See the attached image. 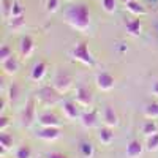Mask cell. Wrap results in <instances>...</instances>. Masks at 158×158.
<instances>
[{
  "label": "cell",
  "instance_id": "obj_1",
  "mask_svg": "<svg viewBox=\"0 0 158 158\" xmlns=\"http://www.w3.org/2000/svg\"><path fill=\"white\" fill-rule=\"evenodd\" d=\"M65 18H67V22L71 27L79 30V32H85L90 27V13H89V8L82 3L70 6L67 10Z\"/></svg>",
  "mask_w": 158,
  "mask_h": 158
},
{
  "label": "cell",
  "instance_id": "obj_2",
  "mask_svg": "<svg viewBox=\"0 0 158 158\" xmlns=\"http://www.w3.org/2000/svg\"><path fill=\"white\" fill-rule=\"evenodd\" d=\"M71 54H73V57H74L76 60H79V62L84 63V65H89V67H94V65H95V59L92 57L90 51H89V48H87V43H84V41L77 43V44L74 46V49H73Z\"/></svg>",
  "mask_w": 158,
  "mask_h": 158
},
{
  "label": "cell",
  "instance_id": "obj_3",
  "mask_svg": "<svg viewBox=\"0 0 158 158\" xmlns=\"http://www.w3.org/2000/svg\"><path fill=\"white\" fill-rule=\"evenodd\" d=\"M59 94L60 92L56 87H43V89H40L38 97L48 104H54V103L59 101Z\"/></svg>",
  "mask_w": 158,
  "mask_h": 158
},
{
  "label": "cell",
  "instance_id": "obj_4",
  "mask_svg": "<svg viewBox=\"0 0 158 158\" xmlns=\"http://www.w3.org/2000/svg\"><path fill=\"white\" fill-rule=\"evenodd\" d=\"M70 85H71V76L65 71H59L56 74V79H54V87L60 94H63V92H67L70 89Z\"/></svg>",
  "mask_w": 158,
  "mask_h": 158
},
{
  "label": "cell",
  "instance_id": "obj_5",
  "mask_svg": "<svg viewBox=\"0 0 158 158\" xmlns=\"http://www.w3.org/2000/svg\"><path fill=\"white\" fill-rule=\"evenodd\" d=\"M97 85L100 90H104V92H108L114 87V77L106 73V71H101L97 74Z\"/></svg>",
  "mask_w": 158,
  "mask_h": 158
},
{
  "label": "cell",
  "instance_id": "obj_6",
  "mask_svg": "<svg viewBox=\"0 0 158 158\" xmlns=\"http://www.w3.org/2000/svg\"><path fill=\"white\" fill-rule=\"evenodd\" d=\"M36 136L43 141H54L60 136V130H59V127H43L36 133Z\"/></svg>",
  "mask_w": 158,
  "mask_h": 158
},
{
  "label": "cell",
  "instance_id": "obj_7",
  "mask_svg": "<svg viewBox=\"0 0 158 158\" xmlns=\"http://www.w3.org/2000/svg\"><path fill=\"white\" fill-rule=\"evenodd\" d=\"M33 118H35V100L30 98L25 104V109L22 112V123L25 127H30L33 123Z\"/></svg>",
  "mask_w": 158,
  "mask_h": 158
},
{
  "label": "cell",
  "instance_id": "obj_8",
  "mask_svg": "<svg viewBox=\"0 0 158 158\" xmlns=\"http://www.w3.org/2000/svg\"><path fill=\"white\" fill-rule=\"evenodd\" d=\"M142 153V144L138 139H131L127 146V156L128 158H138Z\"/></svg>",
  "mask_w": 158,
  "mask_h": 158
},
{
  "label": "cell",
  "instance_id": "obj_9",
  "mask_svg": "<svg viewBox=\"0 0 158 158\" xmlns=\"http://www.w3.org/2000/svg\"><path fill=\"white\" fill-rule=\"evenodd\" d=\"M76 100L82 106H89V104H92V92L85 87H79L76 92Z\"/></svg>",
  "mask_w": 158,
  "mask_h": 158
},
{
  "label": "cell",
  "instance_id": "obj_10",
  "mask_svg": "<svg viewBox=\"0 0 158 158\" xmlns=\"http://www.w3.org/2000/svg\"><path fill=\"white\" fill-rule=\"evenodd\" d=\"M40 123H41L43 127H59L60 122H59V118L56 114H51V112H44L40 115Z\"/></svg>",
  "mask_w": 158,
  "mask_h": 158
},
{
  "label": "cell",
  "instance_id": "obj_11",
  "mask_svg": "<svg viewBox=\"0 0 158 158\" xmlns=\"http://www.w3.org/2000/svg\"><path fill=\"white\" fill-rule=\"evenodd\" d=\"M46 74V63L44 62H38L33 65L32 68V73H30V77L33 79V81H41V79L44 77Z\"/></svg>",
  "mask_w": 158,
  "mask_h": 158
},
{
  "label": "cell",
  "instance_id": "obj_12",
  "mask_svg": "<svg viewBox=\"0 0 158 158\" xmlns=\"http://www.w3.org/2000/svg\"><path fill=\"white\" fill-rule=\"evenodd\" d=\"M103 117H104V122H106L108 127H115L118 123V117H117V114H115L112 106H106V108H104Z\"/></svg>",
  "mask_w": 158,
  "mask_h": 158
},
{
  "label": "cell",
  "instance_id": "obj_13",
  "mask_svg": "<svg viewBox=\"0 0 158 158\" xmlns=\"http://www.w3.org/2000/svg\"><path fill=\"white\" fill-rule=\"evenodd\" d=\"M127 32L131 35V36H138L142 30V21L141 19H133V21H128L127 25H125Z\"/></svg>",
  "mask_w": 158,
  "mask_h": 158
},
{
  "label": "cell",
  "instance_id": "obj_14",
  "mask_svg": "<svg viewBox=\"0 0 158 158\" xmlns=\"http://www.w3.org/2000/svg\"><path fill=\"white\" fill-rule=\"evenodd\" d=\"M33 40L30 38V36H24L22 40H21V54L24 56V57H29L32 52H33Z\"/></svg>",
  "mask_w": 158,
  "mask_h": 158
},
{
  "label": "cell",
  "instance_id": "obj_15",
  "mask_svg": "<svg viewBox=\"0 0 158 158\" xmlns=\"http://www.w3.org/2000/svg\"><path fill=\"white\" fill-rule=\"evenodd\" d=\"M62 109H63V114L68 118H76L79 115V109L76 106V103H73V101H65Z\"/></svg>",
  "mask_w": 158,
  "mask_h": 158
},
{
  "label": "cell",
  "instance_id": "obj_16",
  "mask_svg": "<svg viewBox=\"0 0 158 158\" xmlns=\"http://www.w3.org/2000/svg\"><path fill=\"white\" fill-rule=\"evenodd\" d=\"M2 65H3L5 73H8V74H13V73H16L19 70V63H18V59L15 56H11L10 59H6L5 62H2Z\"/></svg>",
  "mask_w": 158,
  "mask_h": 158
},
{
  "label": "cell",
  "instance_id": "obj_17",
  "mask_svg": "<svg viewBox=\"0 0 158 158\" xmlns=\"http://www.w3.org/2000/svg\"><path fill=\"white\" fill-rule=\"evenodd\" d=\"M81 122L85 128H92L97 125V112L95 111H90V112H84L81 115Z\"/></svg>",
  "mask_w": 158,
  "mask_h": 158
},
{
  "label": "cell",
  "instance_id": "obj_18",
  "mask_svg": "<svg viewBox=\"0 0 158 158\" xmlns=\"http://www.w3.org/2000/svg\"><path fill=\"white\" fill-rule=\"evenodd\" d=\"M125 5H127V10L130 13H133V15H136V16H144L146 15V8H144L138 0H131V2H128Z\"/></svg>",
  "mask_w": 158,
  "mask_h": 158
},
{
  "label": "cell",
  "instance_id": "obj_19",
  "mask_svg": "<svg viewBox=\"0 0 158 158\" xmlns=\"http://www.w3.org/2000/svg\"><path fill=\"white\" fill-rule=\"evenodd\" d=\"M98 139H100L103 144H111L112 139H114L112 130H111L109 127H103V128H100V131H98Z\"/></svg>",
  "mask_w": 158,
  "mask_h": 158
},
{
  "label": "cell",
  "instance_id": "obj_20",
  "mask_svg": "<svg viewBox=\"0 0 158 158\" xmlns=\"http://www.w3.org/2000/svg\"><path fill=\"white\" fill-rule=\"evenodd\" d=\"M79 150H81V155L84 158H92V156H94V153H95L94 146H92L90 142H87V141H82L81 144H79Z\"/></svg>",
  "mask_w": 158,
  "mask_h": 158
},
{
  "label": "cell",
  "instance_id": "obj_21",
  "mask_svg": "<svg viewBox=\"0 0 158 158\" xmlns=\"http://www.w3.org/2000/svg\"><path fill=\"white\" fill-rule=\"evenodd\" d=\"M16 158H32V149L27 144H24L16 150Z\"/></svg>",
  "mask_w": 158,
  "mask_h": 158
},
{
  "label": "cell",
  "instance_id": "obj_22",
  "mask_svg": "<svg viewBox=\"0 0 158 158\" xmlns=\"http://www.w3.org/2000/svg\"><path fill=\"white\" fill-rule=\"evenodd\" d=\"M13 146V138L6 133H3L2 131V135H0V149H10Z\"/></svg>",
  "mask_w": 158,
  "mask_h": 158
},
{
  "label": "cell",
  "instance_id": "obj_23",
  "mask_svg": "<svg viewBox=\"0 0 158 158\" xmlns=\"http://www.w3.org/2000/svg\"><path fill=\"white\" fill-rule=\"evenodd\" d=\"M142 133L146 135V136H152L153 133H156V125L153 120H147L146 123H144L142 127Z\"/></svg>",
  "mask_w": 158,
  "mask_h": 158
},
{
  "label": "cell",
  "instance_id": "obj_24",
  "mask_svg": "<svg viewBox=\"0 0 158 158\" xmlns=\"http://www.w3.org/2000/svg\"><path fill=\"white\" fill-rule=\"evenodd\" d=\"M146 115L149 118H155L158 117V103H152L146 106Z\"/></svg>",
  "mask_w": 158,
  "mask_h": 158
},
{
  "label": "cell",
  "instance_id": "obj_25",
  "mask_svg": "<svg viewBox=\"0 0 158 158\" xmlns=\"http://www.w3.org/2000/svg\"><path fill=\"white\" fill-rule=\"evenodd\" d=\"M147 149L150 152L158 149V133H153L152 136H149V139H147Z\"/></svg>",
  "mask_w": 158,
  "mask_h": 158
},
{
  "label": "cell",
  "instance_id": "obj_26",
  "mask_svg": "<svg viewBox=\"0 0 158 158\" xmlns=\"http://www.w3.org/2000/svg\"><path fill=\"white\" fill-rule=\"evenodd\" d=\"M24 15V8L19 2H13V8H11V18H16V16H22Z\"/></svg>",
  "mask_w": 158,
  "mask_h": 158
},
{
  "label": "cell",
  "instance_id": "obj_27",
  "mask_svg": "<svg viewBox=\"0 0 158 158\" xmlns=\"http://www.w3.org/2000/svg\"><path fill=\"white\" fill-rule=\"evenodd\" d=\"M11 8H13V0H2V10L5 18H11Z\"/></svg>",
  "mask_w": 158,
  "mask_h": 158
},
{
  "label": "cell",
  "instance_id": "obj_28",
  "mask_svg": "<svg viewBox=\"0 0 158 158\" xmlns=\"http://www.w3.org/2000/svg\"><path fill=\"white\" fill-rule=\"evenodd\" d=\"M8 95H10V100H11V101H16V100H18V97H19V85L13 82V84L10 85V92H8Z\"/></svg>",
  "mask_w": 158,
  "mask_h": 158
},
{
  "label": "cell",
  "instance_id": "obj_29",
  "mask_svg": "<svg viewBox=\"0 0 158 158\" xmlns=\"http://www.w3.org/2000/svg\"><path fill=\"white\" fill-rule=\"evenodd\" d=\"M60 0H46V11L48 13H54L59 8Z\"/></svg>",
  "mask_w": 158,
  "mask_h": 158
},
{
  "label": "cell",
  "instance_id": "obj_30",
  "mask_svg": "<svg viewBox=\"0 0 158 158\" xmlns=\"http://www.w3.org/2000/svg\"><path fill=\"white\" fill-rule=\"evenodd\" d=\"M115 0H103V8L106 13H114L115 11Z\"/></svg>",
  "mask_w": 158,
  "mask_h": 158
},
{
  "label": "cell",
  "instance_id": "obj_31",
  "mask_svg": "<svg viewBox=\"0 0 158 158\" xmlns=\"http://www.w3.org/2000/svg\"><path fill=\"white\" fill-rule=\"evenodd\" d=\"M24 22H25V19H24V15L22 16H16V18H11V27L13 29H19V27H22L24 25Z\"/></svg>",
  "mask_w": 158,
  "mask_h": 158
},
{
  "label": "cell",
  "instance_id": "obj_32",
  "mask_svg": "<svg viewBox=\"0 0 158 158\" xmlns=\"http://www.w3.org/2000/svg\"><path fill=\"white\" fill-rule=\"evenodd\" d=\"M13 54H11V49L8 46H2V49H0V60L5 62L6 59H10Z\"/></svg>",
  "mask_w": 158,
  "mask_h": 158
},
{
  "label": "cell",
  "instance_id": "obj_33",
  "mask_svg": "<svg viewBox=\"0 0 158 158\" xmlns=\"http://www.w3.org/2000/svg\"><path fill=\"white\" fill-rule=\"evenodd\" d=\"M8 118L6 117H2V118H0V131H5L6 130V127H8Z\"/></svg>",
  "mask_w": 158,
  "mask_h": 158
},
{
  "label": "cell",
  "instance_id": "obj_34",
  "mask_svg": "<svg viewBox=\"0 0 158 158\" xmlns=\"http://www.w3.org/2000/svg\"><path fill=\"white\" fill-rule=\"evenodd\" d=\"M46 158H68V156L63 153H59V152H54V153H48Z\"/></svg>",
  "mask_w": 158,
  "mask_h": 158
},
{
  "label": "cell",
  "instance_id": "obj_35",
  "mask_svg": "<svg viewBox=\"0 0 158 158\" xmlns=\"http://www.w3.org/2000/svg\"><path fill=\"white\" fill-rule=\"evenodd\" d=\"M152 94L158 97V81H156V82H155V84L152 85Z\"/></svg>",
  "mask_w": 158,
  "mask_h": 158
},
{
  "label": "cell",
  "instance_id": "obj_36",
  "mask_svg": "<svg viewBox=\"0 0 158 158\" xmlns=\"http://www.w3.org/2000/svg\"><path fill=\"white\" fill-rule=\"evenodd\" d=\"M128 2H131V0H122V3H128Z\"/></svg>",
  "mask_w": 158,
  "mask_h": 158
},
{
  "label": "cell",
  "instance_id": "obj_37",
  "mask_svg": "<svg viewBox=\"0 0 158 158\" xmlns=\"http://www.w3.org/2000/svg\"><path fill=\"white\" fill-rule=\"evenodd\" d=\"M149 2H152V3H156V2H158V0H149Z\"/></svg>",
  "mask_w": 158,
  "mask_h": 158
}]
</instances>
